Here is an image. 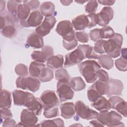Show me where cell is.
I'll list each match as a JSON object with an SVG mask.
<instances>
[{"mask_svg":"<svg viewBox=\"0 0 127 127\" xmlns=\"http://www.w3.org/2000/svg\"><path fill=\"white\" fill-rule=\"evenodd\" d=\"M78 69L81 74L88 83L94 82L97 78L96 72L101 68L99 64L94 60H87L78 64Z\"/></svg>","mask_w":127,"mask_h":127,"instance_id":"obj_1","label":"cell"},{"mask_svg":"<svg viewBox=\"0 0 127 127\" xmlns=\"http://www.w3.org/2000/svg\"><path fill=\"white\" fill-rule=\"evenodd\" d=\"M123 38L121 34L115 33L114 35L108 40H105L104 49L108 56L113 58L118 57L121 54V47Z\"/></svg>","mask_w":127,"mask_h":127,"instance_id":"obj_2","label":"cell"},{"mask_svg":"<svg viewBox=\"0 0 127 127\" xmlns=\"http://www.w3.org/2000/svg\"><path fill=\"white\" fill-rule=\"evenodd\" d=\"M85 59L86 58L84 52V45H79L76 49L65 55L64 66L69 67L79 64Z\"/></svg>","mask_w":127,"mask_h":127,"instance_id":"obj_3","label":"cell"},{"mask_svg":"<svg viewBox=\"0 0 127 127\" xmlns=\"http://www.w3.org/2000/svg\"><path fill=\"white\" fill-rule=\"evenodd\" d=\"M40 80L32 76L18 77L16 80V85L18 88L28 90L32 92L37 91L40 86Z\"/></svg>","mask_w":127,"mask_h":127,"instance_id":"obj_4","label":"cell"},{"mask_svg":"<svg viewBox=\"0 0 127 127\" xmlns=\"http://www.w3.org/2000/svg\"><path fill=\"white\" fill-rule=\"evenodd\" d=\"M57 93L61 102L72 99L74 96V92L69 81L65 80L58 81L57 84Z\"/></svg>","mask_w":127,"mask_h":127,"instance_id":"obj_5","label":"cell"},{"mask_svg":"<svg viewBox=\"0 0 127 127\" xmlns=\"http://www.w3.org/2000/svg\"><path fill=\"white\" fill-rule=\"evenodd\" d=\"M75 110L76 115L79 117L85 120L96 119L98 113L86 105L81 101H77L75 104Z\"/></svg>","mask_w":127,"mask_h":127,"instance_id":"obj_6","label":"cell"},{"mask_svg":"<svg viewBox=\"0 0 127 127\" xmlns=\"http://www.w3.org/2000/svg\"><path fill=\"white\" fill-rule=\"evenodd\" d=\"M40 101L44 110L50 109L57 107L60 103L59 100L54 91L47 90L41 95Z\"/></svg>","mask_w":127,"mask_h":127,"instance_id":"obj_7","label":"cell"},{"mask_svg":"<svg viewBox=\"0 0 127 127\" xmlns=\"http://www.w3.org/2000/svg\"><path fill=\"white\" fill-rule=\"evenodd\" d=\"M57 22L54 15L46 16L44 21L35 29V33L41 37H44L50 33Z\"/></svg>","mask_w":127,"mask_h":127,"instance_id":"obj_8","label":"cell"},{"mask_svg":"<svg viewBox=\"0 0 127 127\" xmlns=\"http://www.w3.org/2000/svg\"><path fill=\"white\" fill-rule=\"evenodd\" d=\"M37 115L32 111L28 109H23L21 113L20 123L16 126L33 127L38 122Z\"/></svg>","mask_w":127,"mask_h":127,"instance_id":"obj_9","label":"cell"},{"mask_svg":"<svg viewBox=\"0 0 127 127\" xmlns=\"http://www.w3.org/2000/svg\"><path fill=\"white\" fill-rule=\"evenodd\" d=\"M96 17L97 24L103 27L107 26L113 18V9L109 6L104 7L100 12L96 14Z\"/></svg>","mask_w":127,"mask_h":127,"instance_id":"obj_10","label":"cell"},{"mask_svg":"<svg viewBox=\"0 0 127 127\" xmlns=\"http://www.w3.org/2000/svg\"><path fill=\"white\" fill-rule=\"evenodd\" d=\"M54 50L50 46H45L42 48L41 51H34L31 54V58L35 61L44 63L48 59L54 55Z\"/></svg>","mask_w":127,"mask_h":127,"instance_id":"obj_11","label":"cell"},{"mask_svg":"<svg viewBox=\"0 0 127 127\" xmlns=\"http://www.w3.org/2000/svg\"><path fill=\"white\" fill-rule=\"evenodd\" d=\"M43 19V15L39 10H35L30 13L27 19L20 21V24L24 27H38Z\"/></svg>","mask_w":127,"mask_h":127,"instance_id":"obj_12","label":"cell"},{"mask_svg":"<svg viewBox=\"0 0 127 127\" xmlns=\"http://www.w3.org/2000/svg\"><path fill=\"white\" fill-rule=\"evenodd\" d=\"M108 101L111 109H115L124 117H127V102L126 101L118 96H111Z\"/></svg>","mask_w":127,"mask_h":127,"instance_id":"obj_13","label":"cell"},{"mask_svg":"<svg viewBox=\"0 0 127 127\" xmlns=\"http://www.w3.org/2000/svg\"><path fill=\"white\" fill-rule=\"evenodd\" d=\"M108 85V91L106 94L110 97L112 95H121L124 89L123 82L118 79L114 78L109 79L107 82Z\"/></svg>","mask_w":127,"mask_h":127,"instance_id":"obj_14","label":"cell"},{"mask_svg":"<svg viewBox=\"0 0 127 127\" xmlns=\"http://www.w3.org/2000/svg\"><path fill=\"white\" fill-rule=\"evenodd\" d=\"M33 94L29 92L14 90L12 92L14 104L16 106H24Z\"/></svg>","mask_w":127,"mask_h":127,"instance_id":"obj_15","label":"cell"},{"mask_svg":"<svg viewBox=\"0 0 127 127\" xmlns=\"http://www.w3.org/2000/svg\"><path fill=\"white\" fill-rule=\"evenodd\" d=\"M24 106L27 108L28 110L33 112L37 116L41 115L43 108L40 98L35 97L33 94L30 97Z\"/></svg>","mask_w":127,"mask_h":127,"instance_id":"obj_16","label":"cell"},{"mask_svg":"<svg viewBox=\"0 0 127 127\" xmlns=\"http://www.w3.org/2000/svg\"><path fill=\"white\" fill-rule=\"evenodd\" d=\"M26 46L28 47H31L35 49L42 48L44 47L43 39L41 36L33 32L28 37L26 40Z\"/></svg>","mask_w":127,"mask_h":127,"instance_id":"obj_17","label":"cell"},{"mask_svg":"<svg viewBox=\"0 0 127 127\" xmlns=\"http://www.w3.org/2000/svg\"><path fill=\"white\" fill-rule=\"evenodd\" d=\"M73 30L72 23L67 20L61 21L59 22L56 29L57 33L62 37L67 35Z\"/></svg>","mask_w":127,"mask_h":127,"instance_id":"obj_18","label":"cell"},{"mask_svg":"<svg viewBox=\"0 0 127 127\" xmlns=\"http://www.w3.org/2000/svg\"><path fill=\"white\" fill-rule=\"evenodd\" d=\"M60 109L61 116L64 119H70L75 115V105L73 102H66L60 105Z\"/></svg>","mask_w":127,"mask_h":127,"instance_id":"obj_19","label":"cell"},{"mask_svg":"<svg viewBox=\"0 0 127 127\" xmlns=\"http://www.w3.org/2000/svg\"><path fill=\"white\" fill-rule=\"evenodd\" d=\"M72 24L75 30H82L88 27L89 19L87 15L81 14L78 15L72 20Z\"/></svg>","mask_w":127,"mask_h":127,"instance_id":"obj_20","label":"cell"},{"mask_svg":"<svg viewBox=\"0 0 127 127\" xmlns=\"http://www.w3.org/2000/svg\"><path fill=\"white\" fill-rule=\"evenodd\" d=\"M64 64V57L62 55H53L47 61V66L51 69L62 68Z\"/></svg>","mask_w":127,"mask_h":127,"instance_id":"obj_21","label":"cell"},{"mask_svg":"<svg viewBox=\"0 0 127 127\" xmlns=\"http://www.w3.org/2000/svg\"><path fill=\"white\" fill-rule=\"evenodd\" d=\"M11 106V93L5 89H1L0 94V109H9Z\"/></svg>","mask_w":127,"mask_h":127,"instance_id":"obj_22","label":"cell"},{"mask_svg":"<svg viewBox=\"0 0 127 127\" xmlns=\"http://www.w3.org/2000/svg\"><path fill=\"white\" fill-rule=\"evenodd\" d=\"M45 67L43 63H39L36 61L32 62L29 67V72L31 76L39 78L43 69Z\"/></svg>","mask_w":127,"mask_h":127,"instance_id":"obj_23","label":"cell"},{"mask_svg":"<svg viewBox=\"0 0 127 127\" xmlns=\"http://www.w3.org/2000/svg\"><path fill=\"white\" fill-rule=\"evenodd\" d=\"M91 106L99 112L104 110L109 111L111 109L110 104L109 101L107 100L105 97L102 96L95 102L92 103Z\"/></svg>","mask_w":127,"mask_h":127,"instance_id":"obj_24","label":"cell"},{"mask_svg":"<svg viewBox=\"0 0 127 127\" xmlns=\"http://www.w3.org/2000/svg\"><path fill=\"white\" fill-rule=\"evenodd\" d=\"M23 2V4H19L17 9V17L20 21L27 19L30 14L31 9L30 7L25 2V1Z\"/></svg>","mask_w":127,"mask_h":127,"instance_id":"obj_25","label":"cell"},{"mask_svg":"<svg viewBox=\"0 0 127 127\" xmlns=\"http://www.w3.org/2000/svg\"><path fill=\"white\" fill-rule=\"evenodd\" d=\"M55 9V5L51 1L44 2L41 4L40 7V10L41 14L45 17L53 15Z\"/></svg>","mask_w":127,"mask_h":127,"instance_id":"obj_26","label":"cell"},{"mask_svg":"<svg viewBox=\"0 0 127 127\" xmlns=\"http://www.w3.org/2000/svg\"><path fill=\"white\" fill-rule=\"evenodd\" d=\"M71 88L75 91H80L85 89L86 84L84 81L80 76L71 78L69 81Z\"/></svg>","mask_w":127,"mask_h":127,"instance_id":"obj_27","label":"cell"},{"mask_svg":"<svg viewBox=\"0 0 127 127\" xmlns=\"http://www.w3.org/2000/svg\"><path fill=\"white\" fill-rule=\"evenodd\" d=\"M98 64L104 68L109 70L114 65V61L111 57L108 55H101L98 58Z\"/></svg>","mask_w":127,"mask_h":127,"instance_id":"obj_28","label":"cell"},{"mask_svg":"<svg viewBox=\"0 0 127 127\" xmlns=\"http://www.w3.org/2000/svg\"><path fill=\"white\" fill-rule=\"evenodd\" d=\"M17 31L15 27V24H8L1 29V34L5 37L11 38L16 35Z\"/></svg>","mask_w":127,"mask_h":127,"instance_id":"obj_29","label":"cell"},{"mask_svg":"<svg viewBox=\"0 0 127 127\" xmlns=\"http://www.w3.org/2000/svg\"><path fill=\"white\" fill-rule=\"evenodd\" d=\"M54 78V73L52 70L49 68L45 67L39 77V80L42 82H46L52 80Z\"/></svg>","mask_w":127,"mask_h":127,"instance_id":"obj_30","label":"cell"},{"mask_svg":"<svg viewBox=\"0 0 127 127\" xmlns=\"http://www.w3.org/2000/svg\"><path fill=\"white\" fill-rule=\"evenodd\" d=\"M37 126L40 127H60L64 126V122L60 118H56L51 120H44Z\"/></svg>","mask_w":127,"mask_h":127,"instance_id":"obj_31","label":"cell"},{"mask_svg":"<svg viewBox=\"0 0 127 127\" xmlns=\"http://www.w3.org/2000/svg\"><path fill=\"white\" fill-rule=\"evenodd\" d=\"M92 86L102 96L106 95L108 91V85L107 82H104L100 80L96 81Z\"/></svg>","mask_w":127,"mask_h":127,"instance_id":"obj_32","label":"cell"},{"mask_svg":"<svg viewBox=\"0 0 127 127\" xmlns=\"http://www.w3.org/2000/svg\"><path fill=\"white\" fill-rule=\"evenodd\" d=\"M21 2H22V1L13 0H9L7 2V8L9 13L16 18H17V13L18 7Z\"/></svg>","mask_w":127,"mask_h":127,"instance_id":"obj_33","label":"cell"},{"mask_svg":"<svg viewBox=\"0 0 127 127\" xmlns=\"http://www.w3.org/2000/svg\"><path fill=\"white\" fill-rule=\"evenodd\" d=\"M55 78L57 80H65L69 81L70 75L64 68H60L55 72Z\"/></svg>","mask_w":127,"mask_h":127,"instance_id":"obj_34","label":"cell"},{"mask_svg":"<svg viewBox=\"0 0 127 127\" xmlns=\"http://www.w3.org/2000/svg\"><path fill=\"white\" fill-rule=\"evenodd\" d=\"M84 52L85 58L88 59H98L100 56L94 52L93 47L89 45H84Z\"/></svg>","mask_w":127,"mask_h":127,"instance_id":"obj_35","label":"cell"},{"mask_svg":"<svg viewBox=\"0 0 127 127\" xmlns=\"http://www.w3.org/2000/svg\"><path fill=\"white\" fill-rule=\"evenodd\" d=\"M15 73L20 77H26L28 75V70L27 66L22 64H19L15 67Z\"/></svg>","mask_w":127,"mask_h":127,"instance_id":"obj_36","label":"cell"},{"mask_svg":"<svg viewBox=\"0 0 127 127\" xmlns=\"http://www.w3.org/2000/svg\"><path fill=\"white\" fill-rule=\"evenodd\" d=\"M87 95L89 100L92 103L95 102L101 96V95L92 85L88 88Z\"/></svg>","mask_w":127,"mask_h":127,"instance_id":"obj_37","label":"cell"},{"mask_svg":"<svg viewBox=\"0 0 127 127\" xmlns=\"http://www.w3.org/2000/svg\"><path fill=\"white\" fill-rule=\"evenodd\" d=\"M102 37L103 39H110L115 34V32L112 28L109 26H105L100 29Z\"/></svg>","mask_w":127,"mask_h":127,"instance_id":"obj_38","label":"cell"},{"mask_svg":"<svg viewBox=\"0 0 127 127\" xmlns=\"http://www.w3.org/2000/svg\"><path fill=\"white\" fill-rule=\"evenodd\" d=\"M98 2L96 0L88 1L85 6V11L86 13H93L96 11L98 7Z\"/></svg>","mask_w":127,"mask_h":127,"instance_id":"obj_39","label":"cell"},{"mask_svg":"<svg viewBox=\"0 0 127 127\" xmlns=\"http://www.w3.org/2000/svg\"><path fill=\"white\" fill-rule=\"evenodd\" d=\"M117 68L122 71H126L127 69V59L121 57L115 61V62Z\"/></svg>","mask_w":127,"mask_h":127,"instance_id":"obj_40","label":"cell"},{"mask_svg":"<svg viewBox=\"0 0 127 127\" xmlns=\"http://www.w3.org/2000/svg\"><path fill=\"white\" fill-rule=\"evenodd\" d=\"M89 36L91 40L94 42H97L102 40L100 29L95 28L91 30L89 32Z\"/></svg>","mask_w":127,"mask_h":127,"instance_id":"obj_41","label":"cell"},{"mask_svg":"<svg viewBox=\"0 0 127 127\" xmlns=\"http://www.w3.org/2000/svg\"><path fill=\"white\" fill-rule=\"evenodd\" d=\"M43 115L46 118L50 119L59 116V109L57 107H54L48 110H44Z\"/></svg>","mask_w":127,"mask_h":127,"instance_id":"obj_42","label":"cell"},{"mask_svg":"<svg viewBox=\"0 0 127 127\" xmlns=\"http://www.w3.org/2000/svg\"><path fill=\"white\" fill-rule=\"evenodd\" d=\"M75 38L77 41L83 43H87L89 40L88 34L84 31H78L75 32Z\"/></svg>","mask_w":127,"mask_h":127,"instance_id":"obj_43","label":"cell"},{"mask_svg":"<svg viewBox=\"0 0 127 127\" xmlns=\"http://www.w3.org/2000/svg\"><path fill=\"white\" fill-rule=\"evenodd\" d=\"M96 75L97 78H98L99 80L107 82L109 80V77L108 73L104 70L99 69L96 72Z\"/></svg>","mask_w":127,"mask_h":127,"instance_id":"obj_44","label":"cell"},{"mask_svg":"<svg viewBox=\"0 0 127 127\" xmlns=\"http://www.w3.org/2000/svg\"><path fill=\"white\" fill-rule=\"evenodd\" d=\"M105 40H101L99 41L96 42L94 44V47H93V49L94 52L97 54H102L105 53L104 49V43Z\"/></svg>","mask_w":127,"mask_h":127,"instance_id":"obj_45","label":"cell"},{"mask_svg":"<svg viewBox=\"0 0 127 127\" xmlns=\"http://www.w3.org/2000/svg\"><path fill=\"white\" fill-rule=\"evenodd\" d=\"M0 117L2 120H9L12 118V114L9 109H0Z\"/></svg>","mask_w":127,"mask_h":127,"instance_id":"obj_46","label":"cell"},{"mask_svg":"<svg viewBox=\"0 0 127 127\" xmlns=\"http://www.w3.org/2000/svg\"><path fill=\"white\" fill-rule=\"evenodd\" d=\"M77 44V41L76 39L71 41H64L63 40V45L64 47L68 51L73 49Z\"/></svg>","mask_w":127,"mask_h":127,"instance_id":"obj_47","label":"cell"},{"mask_svg":"<svg viewBox=\"0 0 127 127\" xmlns=\"http://www.w3.org/2000/svg\"><path fill=\"white\" fill-rule=\"evenodd\" d=\"M87 17L89 19V24L88 28H90L95 26L97 25L96 13H90L87 15Z\"/></svg>","mask_w":127,"mask_h":127,"instance_id":"obj_48","label":"cell"},{"mask_svg":"<svg viewBox=\"0 0 127 127\" xmlns=\"http://www.w3.org/2000/svg\"><path fill=\"white\" fill-rule=\"evenodd\" d=\"M25 2L27 3L29 6L30 7L31 10H35L37 9L40 5V2L37 0H30V1H25Z\"/></svg>","mask_w":127,"mask_h":127,"instance_id":"obj_49","label":"cell"},{"mask_svg":"<svg viewBox=\"0 0 127 127\" xmlns=\"http://www.w3.org/2000/svg\"><path fill=\"white\" fill-rule=\"evenodd\" d=\"M16 126V122L15 121L12 119L9 120H4L3 122L2 127H15Z\"/></svg>","mask_w":127,"mask_h":127,"instance_id":"obj_50","label":"cell"},{"mask_svg":"<svg viewBox=\"0 0 127 127\" xmlns=\"http://www.w3.org/2000/svg\"><path fill=\"white\" fill-rule=\"evenodd\" d=\"M99 3L105 5H112L115 2V0H98Z\"/></svg>","mask_w":127,"mask_h":127,"instance_id":"obj_51","label":"cell"},{"mask_svg":"<svg viewBox=\"0 0 127 127\" xmlns=\"http://www.w3.org/2000/svg\"><path fill=\"white\" fill-rule=\"evenodd\" d=\"M90 126L93 127H103L104 125L98 120H92L89 122Z\"/></svg>","mask_w":127,"mask_h":127,"instance_id":"obj_52","label":"cell"},{"mask_svg":"<svg viewBox=\"0 0 127 127\" xmlns=\"http://www.w3.org/2000/svg\"><path fill=\"white\" fill-rule=\"evenodd\" d=\"M5 26V19L4 16L0 15V29H2Z\"/></svg>","mask_w":127,"mask_h":127,"instance_id":"obj_53","label":"cell"},{"mask_svg":"<svg viewBox=\"0 0 127 127\" xmlns=\"http://www.w3.org/2000/svg\"><path fill=\"white\" fill-rule=\"evenodd\" d=\"M5 3V1H3V0H0V13H1V14L2 12V11L3 10H4Z\"/></svg>","mask_w":127,"mask_h":127,"instance_id":"obj_54","label":"cell"},{"mask_svg":"<svg viewBox=\"0 0 127 127\" xmlns=\"http://www.w3.org/2000/svg\"><path fill=\"white\" fill-rule=\"evenodd\" d=\"M60 2L62 3L63 5H69L72 2V0H61Z\"/></svg>","mask_w":127,"mask_h":127,"instance_id":"obj_55","label":"cell"},{"mask_svg":"<svg viewBox=\"0 0 127 127\" xmlns=\"http://www.w3.org/2000/svg\"><path fill=\"white\" fill-rule=\"evenodd\" d=\"M121 52L122 53V57L127 59V57H126V56H127V54H126V48L122 49V50H121Z\"/></svg>","mask_w":127,"mask_h":127,"instance_id":"obj_56","label":"cell"},{"mask_svg":"<svg viewBox=\"0 0 127 127\" xmlns=\"http://www.w3.org/2000/svg\"><path fill=\"white\" fill-rule=\"evenodd\" d=\"M76 2H77V3H84V2H87V1H76Z\"/></svg>","mask_w":127,"mask_h":127,"instance_id":"obj_57","label":"cell"}]
</instances>
